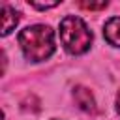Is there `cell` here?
I'll return each mask as SVG.
<instances>
[{"mask_svg":"<svg viewBox=\"0 0 120 120\" xmlns=\"http://www.w3.org/2000/svg\"><path fill=\"white\" fill-rule=\"evenodd\" d=\"M19 45L28 60L41 62L54 52V34L45 24L26 26L19 34Z\"/></svg>","mask_w":120,"mask_h":120,"instance_id":"6da1fadb","label":"cell"},{"mask_svg":"<svg viewBox=\"0 0 120 120\" xmlns=\"http://www.w3.org/2000/svg\"><path fill=\"white\" fill-rule=\"evenodd\" d=\"M60 41L68 52L82 54L92 45V32L82 19L68 15L60 22Z\"/></svg>","mask_w":120,"mask_h":120,"instance_id":"7a4b0ae2","label":"cell"},{"mask_svg":"<svg viewBox=\"0 0 120 120\" xmlns=\"http://www.w3.org/2000/svg\"><path fill=\"white\" fill-rule=\"evenodd\" d=\"M73 98H75V103L84 112H96L98 111L96 101H94V96H92V92L86 86H75L73 88Z\"/></svg>","mask_w":120,"mask_h":120,"instance_id":"3957f363","label":"cell"},{"mask_svg":"<svg viewBox=\"0 0 120 120\" xmlns=\"http://www.w3.org/2000/svg\"><path fill=\"white\" fill-rule=\"evenodd\" d=\"M19 22V13L8 6V4H2V36H8L11 30H15Z\"/></svg>","mask_w":120,"mask_h":120,"instance_id":"277c9868","label":"cell"},{"mask_svg":"<svg viewBox=\"0 0 120 120\" xmlns=\"http://www.w3.org/2000/svg\"><path fill=\"white\" fill-rule=\"evenodd\" d=\"M103 36L111 45L120 47V17H112V19H109L105 22Z\"/></svg>","mask_w":120,"mask_h":120,"instance_id":"5b68a950","label":"cell"},{"mask_svg":"<svg viewBox=\"0 0 120 120\" xmlns=\"http://www.w3.org/2000/svg\"><path fill=\"white\" fill-rule=\"evenodd\" d=\"M79 6L82 8V9H90V11H94V9H105L107 8V2H79Z\"/></svg>","mask_w":120,"mask_h":120,"instance_id":"8992f818","label":"cell"},{"mask_svg":"<svg viewBox=\"0 0 120 120\" xmlns=\"http://www.w3.org/2000/svg\"><path fill=\"white\" fill-rule=\"evenodd\" d=\"M30 6H32V8H36V9H49V8L58 6V2H49V4H36V2H32Z\"/></svg>","mask_w":120,"mask_h":120,"instance_id":"52a82bcc","label":"cell"},{"mask_svg":"<svg viewBox=\"0 0 120 120\" xmlns=\"http://www.w3.org/2000/svg\"><path fill=\"white\" fill-rule=\"evenodd\" d=\"M116 111H118V114H120V92H118V96H116Z\"/></svg>","mask_w":120,"mask_h":120,"instance_id":"ba28073f","label":"cell"}]
</instances>
